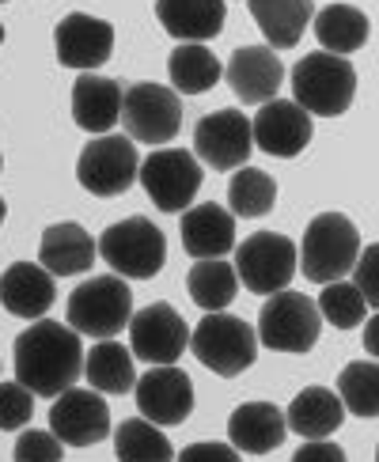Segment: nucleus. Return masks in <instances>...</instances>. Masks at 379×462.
I'll return each instance as SVG.
<instances>
[{
  "label": "nucleus",
  "mask_w": 379,
  "mask_h": 462,
  "mask_svg": "<svg viewBox=\"0 0 379 462\" xmlns=\"http://www.w3.org/2000/svg\"><path fill=\"white\" fill-rule=\"evenodd\" d=\"M15 383L34 398H57L61 391L76 387L84 372V345L80 334L65 322H31L15 337Z\"/></svg>",
  "instance_id": "nucleus-1"
},
{
  "label": "nucleus",
  "mask_w": 379,
  "mask_h": 462,
  "mask_svg": "<svg viewBox=\"0 0 379 462\" xmlns=\"http://www.w3.org/2000/svg\"><path fill=\"white\" fill-rule=\"evenodd\" d=\"M360 227L346 213H319L296 250V269L315 284L346 281L360 254Z\"/></svg>",
  "instance_id": "nucleus-2"
},
{
  "label": "nucleus",
  "mask_w": 379,
  "mask_h": 462,
  "mask_svg": "<svg viewBox=\"0 0 379 462\" xmlns=\"http://www.w3.org/2000/svg\"><path fill=\"white\" fill-rule=\"evenodd\" d=\"M292 103L311 118H337L356 99V69L349 65V57L327 50L308 53L292 69Z\"/></svg>",
  "instance_id": "nucleus-3"
},
{
  "label": "nucleus",
  "mask_w": 379,
  "mask_h": 462,
  "mask_svg": "<svg viewBox=\"0 0 379 462\" xmlns=\"http://www.w3.org/2000/svg\"><path fill=\"white\" fill-rule=\"evenodd\" d=\"M95 250L114 269V277H129V281H152L167 262V239L148 217H129L110 224L103 239L95 243Z\"/></svg>",
  "instance_id": "nucleus-4"
},
{
  "label": "nucleus",
  "mask_w": 379,
  "mask_h": 462,
  "mask_svg": "<svg viewBox=\"0 0 379 462\" xmlns=\"http://www.w3.org/2000/svg\"><path fill=\"white\" fill-rule=\"evenodd\" d=\"M194 356L205 364L213 375H243L246 368L254 364L258 356V337H254V326L239 319V315H224V311H213L198 322V330L190 334V345Z\"/></svg>",
  "instance_id": "nucleus-5"
},
{
  "label": "nucleus",
  "mask_w": 379,
  "mask_h": 462,
  "mask_svg": "<svg viewBox=\"0 0 379 462\" xmlns=\"http://www.w3.org/2000/svg\"><path fill=\"white\" fill-rule=\"evenodd\" d=\"M133 315V292L125 277H91L69 296V330L80 337H114L125 330V322Z\"/></svg>",
  "instance_id": "nucleus-6"
},
{
  "label": "nucleus",
  "mask_w": 379,
  "mask_h": 462,
  "mask_svg": "<svg viewBox=\"0 0 379 462\" xmlns=\"http://www.w3.org/2000/svg\"><path fill=\"white\" fill-rule=\"evenodd\" d=\"M319 326L322 319L315 300L292 292V288H281V292L265 300L254 337L273 353H311L319 341Z\"/></svg>",
  "instance_id": "nucleus-7"
},
{
  "label": "nucleus",
  "mask_w": 379,
  "mask_h": 462,
  "mask_svg": "<svg viewBox=\"0 0 379 462\" xmlns=\"http://www.w3.org/2000/svg\"><path fill=\"white\" fill-rule=\"evenodd\" d=\"M137 179L156 208H163V213H182V208H190V201L198 198L205 171L194 152L156 148L148 160L137 163Z\"/></svg>",
  "instance_id": "nucleus-8"
},
{
  "label": "nucleus",
  "mask_w": 379,
  "mask_h": 462,
  "mask_svg": "<svg viewBox=\"0 0 379 462\" xmlns=\"http://www.w3.org/2000/svg\"><path fill=\"white\" fill-rule=\"evenodd\" d=\"M232 269L246 292L273 296L281 288H289L296 277V246L289 236H277V231H254L251 239L236 246Z\"/></svg>",
  "instance_id": "nucleus-9"
},
{
  "label": "nucleus",
  "mask_w": 379,
  "mask_h": 462,
  "mask_svg": "<svg viewBox=\"0 0 379 462\" xmlns=\"http://www.w3.org/2000/svg\"><path fill=\"white\" fill-rule=\"evenodd\" d=\"M118 122L125 125V137L137 144H167L182 129V103L179 91L163 84H133L122 95Z\"/></svg>",
  "instance_id": "nucleus-10"
},
{
  "label": "nucleus",
  "mask_w": 379,
  "mask_h": 462,
  "mask_svg": "<svg viewBox=\"0 0 379 462\" xmlns=\"http://www.w3.org/2000/svg\"><path fill=\"white\" fill-rule=\"evenodd\" d=\"M76 179L95 198H118L137 182V144L129 137H114L103 133L84 144L80 163H76Z\"/></svg>",
  "instance_id": "nucleus-11"
},
{
  "label": "nucleus",
  "mask_w": 379,
  "mask_h": 462,
  "mask_svg": "<svg viewBox=\"0 0 379 462\" xmlns=\"http://www.w3.org/2000/svg\"><path fill=\"white\" fill-rule=\"evenodd\" d=\"M251 118L243 110H217L205 114L194 125V156L198 163L213 167V171H239L251 160Z\"/></svg>",
  "instance_id": "nucleus-12"
},
{
  "label": "nucleus",
  "mask_w": 379,
  "mask_h": 462,
  "mask_svg": "<svg viewBox=\"0 0 379 462\" xmlns=\"http://www.w3.org/2000/svg\"><path fill=\"white\" fill-rule=\"evenodd\" d=\"M129 353H137V360L156 364H175L186 345H190V326L171 303H148L137 315H129Z\"/></svg>",
  "instance_id": "nucleus-13"
},
{
  "label": "nucleus",
  "mask_w": 379,
  "mask_h": 462,
  "mask_svg": "<svg viewBox=\"0 0 379 462\" xmlns=\"http://www.w3.org/2000/svg\"><path fill=\"white\" fill-rule=\"evenodd\" d=\"M133 391H137V410L144 420L160 429H175L190 417L194 410V383L182 368L175 364H156V368H148L137 383H133Z\"/></svg>",
  "instance_id": "nucleus-14"
},
{
  "label": "nucleus",
  "mask_w": 379,
  "mask_h": 462,
  "mask_svg": "<svg viewBox=\"0 0 379 462\" xmlns=\"http://www.w3.org/2000/svg\"><path fill=\"white\" fill-rule=\"evenodd\" d=\"M53 50L65 69L95 72V69H103L114 53V27L99 15L69 12L61 23L53 27Z\"/></svg>",
  "instance_id": "nucleus-15"
},
{
  "label": "nucleus",
  "mask_w": 379,
  "mask_h": 462,
  "mask_svg": "<svg viewBox=\"0 0 379 462\" xmlns=\"http://www.w3.org/2000/svg\"><path fill=\"white\" fill-rule=\"evenodd\" d=\"M50 432L61 439L65 448H91V444H103L106 432H110V410H106V398L95 394V391H61L53 398V410H50Z\"/></svg>",
  "instance_id": "nucleus-16"
},
{
  "label": "nucleus",
  "mask_w": 379,
  "mask_h": 462,
  "mask_svg": "<svg viewBox=\"0 0 379 462\" xmlns=\"http://www.w3.org/2000/svg\"><path fill=\"white\" fill-rule=\"evenodd\" d=\"M251 144H258L265 156H277V160L300 156L311 144V114L289 99L262 103L251 118Z\"/></svg>",
  "instance_id": "nucleus-17"
},
{
  "label": "nucleus",
  "mask_w": 379,
  "mask_h": 462,
  "mask_svg": "<svg viewBox=\"0 0 379 462\" xmlns=\"http://www.w3.org/2000/svg\"><path fill=\"white\" fill-rule=\"evenodd\" d=\"M227 84L239 95V103L262 106L277 99V91L284 84V65L270 46H239L227 61Z\"/></svg>",
  "instance_id": "nucleus-18"
},
{
  "label": "nucleus",
  "mask_w": 379,
  "mask_h": 462,
  "mask_svg": "<svg viewBox=\"0 0 379 462\" xmlns=\"http://www.w3.org/2000/svg\"><path fill=\"white\" fill-rule=\"evenodd\" d=\"M182 246L190 258L208 262V258H224L236 246V217L224 205H190L182 208Z\"/></svg>",
  "instance_id": "nucleus-19"
},
{
  "label": "nucleus",
  "mask_w": 379,
  "mask_h": 462,
  "mask_svg": "<svg viewBox=\"0 0 379 462\" xmlns=\"http://www.w3.org/2000/svg\"><path fill=\"white\" fill-rule=\"evenodd\" d=\"M57 300V284L42 265L34 262H15L12 269L0 273V307L15 319H46V311Z\"/></svg>",
  "instance_id": "nucleus-20"
},
{
  "label": "nucleus",
  "mask_w": 379,
  "mask_h": 462,
  "mask_svg": "<svg viewBox=\"0 0 379 462\" xmlns=\"http://www.w3.org/2000/svg\"><path fill=\"white\" fill-rule=\"evenodd\" d=\"M99 258L95 250V239L88 236V227L80 224H50L42 231V243H38V265L46 269L50 277H76V273H88Z\"/></svg>",
  "instance_id": "nucleus-21"
},
{
  "label": "nucleus",
  "mask_w": 379,
  "mask_h": 462,
  "mask_svg": "<svg viewBox=\"0 0 379 462\" xmlns=\"http://www.w3.org/2000/svg\"><path fill=\"white\" fill-rule=\"evenodd\" d=\"M284 410L273 402H243V406L227 420V439L236 451L246 455H270L284 444Z\"/></svg>",
  "instance_id": "nucleus-22"
},
{
  "label": "nucleus",
  "mask_w": 379,
  "mask_h": 462,
  "mask_svg": "<svg viewBox=\"0 0 379 462\" xmlns=\"http://www.w3.org/2000/svg\"><path fill=\"white\" fill-rule=\"evenodd\" d=\"M122 95H125V88L118 80H106V76H95V72L84 76V80L72 84V122L84 133L103 137V133L118 125Z\"/></svg>",
  "instance_id": "nucleus-23"
},
{
  "label": "nucleus",
  "mask_w": 379,
  "mask_h": 462,
  "mask_svg": "<svg viewBox=\"0 0 379 462\" xmlns=\"http://www.w3.org/2000/svg\"><path fill=\"white\" fill-rule=\"evenodd\" d=\"M156 19L179 42H208L224 31V0H156Z\"/></svg>",
  "instance_id": "nucleus-24"
},
{
  "label": "nucleus",
  "mask_w": 379,
  "mask_h": 462,
  "mask_svg": "<svg viewBox=\"0 0 379 462\" xmlns=\"http://www.w3.org/2000/svg\"><path fill=\"white\" fill-rule=\"evenodd\" d=\"M341 420H346V406L327 387H303L284 410V429L303 439H327L341 429Z\"/></svg>",
  "instance_id": "nucleus-25"
},
{
  "label": "nucleus",
  "mask_w": 379,
  "mask_h": 462,
  "mask_svg": "<svg viewBox=\"0 0 379 462\" xmlns=\"http://www.w3.org/2000/svg\"><path fill=\"white\" fill-rule=\"evenodd\" d=\"M246 8L273 50H292L315 15L311 0H246Z\"/></svg>",
  "instance_id": "nucleus-26"
},
{
  "label": "nucleus",
  "mask_w": 379,
  "mask_h": 462,
  "mask_svg": "<svg viewBox=\"0 0 379 462\" xmlns=\"http://www.w3.org/2000/svg\"><path fill=\"white\" fill-rule=\"evenodd\" d=\"M311 27H315L319 46L327 53H337V57L356 53L360 46L368 42V34H372L368 15L360 8H353V5H327V8H319L311 15Z\"/></svg>",
  "instance_id": "nucleus-27"
},
{
  "label": "nucleus",
  "mask_w": 379,
  "mask_h": 462,
  "mask_svg": "<svg viewBox=\"0 0 379 462\" xmlns=\"http://www.w3.org/2000/svg\"><path fill=\"white\" fill-rule=\"evenodd\" d=\"M80 375L88 379V387L95 394H129L133 383H137V372H133V353L114 337H106V341L95 345V349H88Z\"/></svg>",
  "instance_id": "nucleus-28"
},
{
  "label": "nucleus",
  "mask_w": 379,
  "mask_h": 462,
  "mask_svg": "<svg viewBox=\"0 0 379 462\" xmlns=\"http://www.w3.org/2000/svg\"><path fill=\"white\" fill-rule=\"evenodd\" d=\"M167 72H171V84L182 95H205L220 84L224 76V65L213 50H205V42H182L167 61Z\"/></svg>",
  "instance_id": "nucleus-29"
},
{
  "label": "nucleus",
  "mask_w": 379,
  "mask_h": 462,
  "mask_svg": "<svg viewBox=\"0 0 379 462\" xmlns=\"http://www.w3.org/2000/svg\"><path fill=\"white\" fill-rule=\"evenodd\" d=\"M186 292L201 307V311L213 315V311H224V307L239 296V277H236V269L227 262L208 258V262H198L186 273Z\"/></svg>",
  "instance_id": "nucleus-30"
},
{
  "label": "nucleus",
  "mask_w": 379,
  "mask_h": 462,
  "mask_svg": "<svg viewBox=\"0 0 379 462\" xmlns=\"http://www.w3.org/2000/svg\"><path fill=\"white\" fill-rule=\"evenodd\" d=\"M114 455L118 462H175L163 429L144 417H129L114 429Z\"/></svg>",
  "instance_id": "nucleus-31"
},
{
  "label": "nucleus",
  "mask_w": 379,
  "mask_h": 462,
  "mask_svg": "<svg viewBox=\"0 0 379 462\" xmlns=\"http://www.w3.org/2000/svg\"><path fill=\"white\" fill-rule=\"evenodd\" d=\"M277 201V182L254 167H239L232 182H227V213L243 217V220H258L270 217Z\"/></svg>",
  "instance_id": "nucleus-32"
},
{
  "label": "nucleus",
  "mask_w": 379,
  "mask_h": 462,
  "mask_svg": "<svg viewBox=\"0 0 379 462\" xmlns=\"http://www.w3.org/2000/svg\"><path fill=\"white\" fill-rule=\"evenodd\" d=\"M341 406L356 417H375L379 413V364L375 360H356L346 364L337 375V391Z\"/></svg>",
  "instance_id": "nucleus-33"
},
{
  "label": "nucleus",
  "mask_w": 379,
  "mask_h": 462,
  "mask_svg": "<svg viewBox=\"0 0 379 462\" xmlns=\"http://www.w3.org/2000/svg\"><path fill=\"white\" fill-rule=\"evenodd\" d=\"M315 307H319V319L337 326V330H353V326L368 322V311H372L368 300L353 288V281H330V284H322Z\"/></svg>",
  "instance_id": "nucleus-34"
},
{
  "label": "nucleus",
  "mask_w": 379,
  "mask_h": 462,
  "mask_svg": "<svg viewBox=\"0 0 379 462\" xmlns=\"http://www.w3.org/2000/svg\"><path fill=\"white\" fill-rule=\"evenodd\" d=\"M34 417V394L23 383H0V432H15L23 429Z\"/></svg>",
  "instance_id": "nucleus-35"
},
{
  "label": "nucleus",
  "mask_w": 379,
  "mask_h": 462,
  "mask_svg": "<svg viewBox=\"0 0 379 462\" xmlns=\"http://www.w3.org/2000/svg\"><path fill=\"white\" fill-rule=\"evenodd\" d=\"M12 458L15 462H61L65 458V444L46 429H27L23 436L15 439Z\"/></svg>",
  "instance_id": "nucleus-36"
},
{
  "label": "nucleus",
  "mask_w": 379,
  "mask_h": 462,
  "mask_svg": "<svg viewBox=\"0 0 379 462\" xmlns=\"http://www.w3.org/2000/svg\"><path fill=\"white\" fill-rule=\"evenodd\" d=\"M349 273H353V288L368 300V307H379V246L375 243L360 246Z\"/></svg>",
  "instance_id": "nucleus-37"
},
{
  "label": "nucleus",
  "mask_w": 379,
  "mask_h": 462,
  "mask_svg": "<svg viewBox=\"0 0 379 462\" xmlns=\"http://www.w3.org/2000/svg\"><path fill=\"white\" fill-rule=\"evenodd\" d=\"M175 462H243L239 451L232 444H220V439H205V444H190Z\"/></svg>",
  "instance_id": "nucleus-38"
},
{
  "label": "nucleus",
  "mask_w": 379,
  "mask_h": 462,
  "mask_svg": "<svg viewBox=\"0 0 379 462\" xmlns=\"http://www.w3.org/2000/svg\"><path fill=\"white\" fill-rule=\"evenodd\" d=\"M292 462H346V451H341L337 444H327V439H308Z\"/></svg>",
  "instance_id": "nucleus-39"
},
{
  "label": "nucleus",
  "mask_w": 379,
  "mask_h": 462,
  "mask_svg": "<svg viewBox=\"0 0 379 462\" xmlns=\"http://www.w3.org/2000/svg\"><path fill=\"white\" fill-rule=\"evenodd\" d=\"M375 322H379V319L368 322V334H365V349H368V353H375Z\"/></svg>",
  "instance_id": "nucleus-40"
},
{
  "label": "nucleus",
  "mask_w": 379,
  "mask_h": 462,
  "mask_svg": "<svg viewBox=\"0 0 379 462\" xmlns=\"http://www.w3.org/2000/svg\"><path fill=\"white\" fill-rule=\"evenodd\" d=\"M5 217H8V205H5V198H0V224H5Z\"/></svg>",
  "instance_id": "nucleus-41"
},
{
  "label": "nucleus",
  "mask_w": 379,
  "mask_h": 462,
  "mask_svg": "<svg viewBox=\"0 0 379 462\" xmlns=\"http://www.w3.org/2000/svg\"><path fill=\"white\" fill-rule=\"evenodd\" d=\"M0 46H5V23H0Z\"/></svg>",
  "instance_id": "nucleus-42"
},
{
  "label": "nucleus",
  "mask_w": 379,
  "mask_h": 462,
  "mask_svg": "<svg viewBox=\"0 0 379 462\" xmlns=\"http://www.w3.org/2000/svg\"><path fill=\"white\" fill-rule=\"evenodd\" d=\"M0 167H5V156H0Z\"/></svg>",
  "instance_id": "nucleus-43"
},
{
  "label": "nucleus",
  "mask_w": 379,
  "mask_h": 462,
  "mask_svg": "<svg viewBox=\"0 0 379 462\" xmlns=\"http://www.w3.org/2000/svg\"><path fill=\"white\" fill-rule=\"evenodd\" d=\"M0 5H8V0H0Z\"/></svg>",
  "instance_id": "nucleus-44"
}]
</instances>
